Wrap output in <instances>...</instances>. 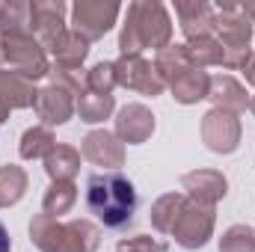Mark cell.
Segmentation results:
<instances>
[{"label":"cell","instance_id":"obj_1","mask_svg":"<svg viewBox=\"0 0 255 252\" xmlns=\"http://www.w3.org/2000/svg\"><path fill=\"white\" fill-rule=\"evenodd\" d=\"M172 45V18L160 0H133L128 3V15L119 33L122 57L139 54L142 48L163 51Z\"/></svg>","mask_w":255,"mask_h":252},{"label":"cell","instance_id":"obj_2","mask_svg":"<svg viewBox=\"0 0 255 252\" xmlns=\"http://www.w3.org/2000/svg\"><path fill=\"white\" fill-rule=\"evenodd\" d=\"M86 208L107 229H125L136 211V190L122 172H95L86 181Z\"/></svg>","mask_w":255,"mask_h":252},{"label":"cell","instance_id":"obj_3","mask_svg":"<svg viewBox=\"0 0 255 252\" xmlns=\"http://www.w3.org/2000/svg\"><path fill=\"white\" fill-rule=\"evenodd\" d=\"M30 241L39 252H95L101 244V229L89 220L60 223L48 214L30 220Z\"/></svg>","mask_w":255,"mask_h":252},{"label":"cell","instance_id":"obj_4","mask_svg":"<svg viewBox=\"0 0 255 252\" xmlns=\"http://www.w3.org/2000/svg\"><path fill=\"white\" fill-rule=\"evenodd\" d=\"M214 39L223 45V68H244L253 57V24L241 12V3L220 0L214 6Z\"/></svg>","mask_w":255,"mask_h":252},{"label":"cell","instance_id":"obj_5","mask_svg":"<svg viewBox=\"0 0 255 252\" xmlns=\"http://www.w3.org/2000/svg\"><path fill=\"white\" fill-rule=\"evenodd\" d=\"M0 48H3V60L12 65L18 74H24L27 80H42L51 74L48 65V51L39 45V39L30 30H9L0 33Z\"/></svg>","mask_w":255,"mask_h":252},{"label":"cell","instance_id":"obj_6","mask_svg":"<svg viewBox=\"0 0 255 252\" xmlns=\"http://www.w3.org/2000/svg\"><path fill=\"white\" fill-rule=\"evenodd\" d=\"M119 12H122V6L116 0H77L71 6V30L89 42L104 39L113 30Z\"/></svg>","mask_w":255,"mask_h":252},{"label":"cell","instance_id":"obj_7","mask_svg":"<svg viewBox=\"0 0 255 252\" xmlns=\"http://www.w3.org/2000/svg\"><path fill=\"white\" fill-rule=\"evenodd\" d=\"M241 133H244V127H241V116L238 113L211 107L202 116V142L214 154H232V151H238Z\"/></svg>","mask_w":255,"mask_h":252},{"label":"cell","instance_id":"obj_8","mask_svg":"<svg viewBox=\"0 0 255 252\" xmlns=\"http://www.w3.org/2000/svg\"><path fill=\"white\" fill-rule=\"evenodd\" d=\"M113 68H116V83H119V86H125V89L139 92V95L157 98V95L166 89V83H163V77L157 74L154 63H148V60H145V57H139V54L119 57V60L113 63Z\"/></svg>","mask_w":255,"mask_h":252},{"label":"cell","instance_id":"obj_9","mask_svg":"<svg viewBox=\"0 0 255 252\" xmlns=\"http://www.w3.org/2000/svg\"><path fill=\"white\" fill-rule=\"evenodd\" d=\"M214 223H217L214 208H202V205L187 199V205H184V211L172 229V238L184 250H202L214 235Z\"/></svg>","mask_w":255,"mask_h":252},{"label":"cell","instance_id":"obj_10","mask_svg":"<svg viewBox=\"0 0 255 252\" xmlns=\"http://www.w3.org/2000/svg\"><path fill=\"white\" fill-rule=\"evenodd\" d=\"M65 3L63 0H30V21H33V36L45 51H51L65 30Z\"/></svg>","mask_w":255,"mask_h":252},{"label":"cell","instance_id":"obj_11","mask_svg":"<svg viewBox=\"0 0 255 252\" xmlns=\"http://www.w3.org/2000/svg\"><path fill=\"white\" fill-rule=\"evenodd\" d=\"M80 154L104 172H116L125 163V142L116 136V130H89L80 142Z\"/></svg>","mask_w":255,"mask_h":252},{"label":"cell","instance_id":"obj_12","mask_svg":"<svg viewBox=\"0 0 255 252\" xmlns=\"http://www.w3.org/2000/svg\"><path fill=\"white\" fill-rule=\"evenodd\" d=\"M33 110H36V116L42 119L45 127H57V125H65L77 113V98L68 89H63V86L48 83V86L36 89Z\"/></svg>","mask_w":255,"mask_h":252},{"label":"cell","instance_id":"obj_13","mask_svg":"<svg viewBox=\"0 0 255 252\" xmlns=\"http://www.w3.org/2000/svg\"><path fill=\"white\" fill-rule=\"evenodd\" d=\"M181 190L190 202L202 205V208H214L220 199H226L229 181L217 169H193V172L181 175Z\"/></svg>","mask_w":255,"mask_h":252},{"label":"cell","instance_id":"obj_14","mask_svg":"<svg viewBox=\"0 0 255 252\" xmlns=\"http://www.w3.org/2000/svg\"><path fill=\"white\" fill-rule=\"evenodd\" d=\"M36 101V86L18 71H3L0 68V122H9L12 110L33 107Z\"/></svg>","mask_w":255,"mask_h":252},{"label":"cell","instance_id":"obj_15","mask_svg":"<svg viewBox=\"0 0 255 252\" xmlns=\"http://www.w3.org/2000/svg\"><path fill=\"white\" fill-rule=\"evenodd\" d=\"M154 133V116L145 104H125L116 116V136L128 145H142Z\"/></svg>","mask_w":255,"mask_h":252},{"label":"cell","instance_id":"obj_16","mask_svg":"<svg viewBox=\"0 0 255 252\" xmlns=\"http://www.w3.org/2000/svg\"><path fill=\"white\" fill-rule=\"evenodd\" d=\"M175 15L187 42L214 36V6L208 0H175Z\"/></svg>","mask_w":255,"mask_h":252},{"label":"cell","instance_id":"obj_17","mask_svg":"<svg viewBox=\"0 0 255 252\" xmlns=\"http://www.w3.org/2000/svg\"><path fill=\"white\" fill-rule=\"evenodd\" d=\"M208 101H214V107H220V110H229V113H238L241 116L250 107V92L232 74H217V77H211Z\"/></svg>","mask_w":255,"mask_h":252},{"label":"cell","instance_id":"obj_18","mask_svg":"<svg viewBox=\"0 0 255 252\" xmlns=\"http://www.w3.org/2000/svg\"><path fill=\"white\" fill-rule=\"evenodd\" d=\"M208 89H211V74L205 68H187L181 71L172 83H169V92L178 104H199L208 98Z\"/></svg>","mask_w":255,"mask_h":252},{"label":"cell","instance_id":"obj_19","mask_svg":"<svg viewBox=\"0 0 255 252\" xmlns=\"http://www.w3.org/2000/svg\"><path fill=\"white\" fill-rule=\"evenodd\" d=\"M60 68H68V71H80V65L86 63V57H89V39H83L80 33H74V30H65L63 36H60V42L48 51Z\"/></svg>","mask_w":255,"mask_h":252},{"label":"cell","instance_id":"obj_20","mask_svg":"<svg viewBox=\"0 0 255 252\" xmlns=\"http://www.w3.org/2000/svg\"><path fill=\"white\" fill-rule=\"evenodd\" d=\"M184 205H187V196H184V193H163V196L151 205V214H148L151 226H154L157 232H163V235H172V229H175V223H178Z\"/></svg>","mask_w":255,"mask_h":252},{"label":"cell","instance_id":"obj_21","mask_svg":"<svg viewBox=\"0 0 255 252\" xmlns=\"http://www.w3.org/2000/svg\"><path fill=\"white\" fill-rule=\"evenodd\" d=\"M45 172L51 175V181H74V175L80 172V151L57 142L54 151L45 157Z\"/></svg>","mask_w":255,"mask_h":252},{"label":"cell","instance_id":"obj_22","mask_svg":"<svg viewBox=\"0 0 255 252\" xmlns=\"http://www.w3.org/2000/svg\"><path fill=\"white\" fill-rule=\"evenodd\" d=\"M154 68H157V74L163 77V83L169 86L181 71L193 68L187 45H166L163 51H157V57H154Z\"/></svg>","mask_w":255,"mask_h":252},{"label":"cell","instance_id":"obj_23","mask_svg":"<svg viewBox=\"0 0 255 252\" xmlns=\"http://www.w3.org/2000/svg\"><path fill=\"white\" fill-rule=\"evenodd\" d=\"M54 145H57V136H54V130L45 125H36V127H27L24 133H21V145H18V151H21V157L24 160H45L51 151H54Z\"/></svg>","mask_w":255,"mask_h":252},{"label":"cell","instance_id":"obj_24","mask_svg":"<svg viewBox=\"0 0 255 252\" xmlns=\"http://www.w3.org/2000/svg\"><path fill=\"white\" fill-rule=\"evenodd\" d=\"M27 184H30V178H27L24 166H18V163L0 166V208L18 205L27 193Z\"/></svg>","mask_w":255,"mask_h":252},{"label":"cell","instance_id":"obj_25","mask_svg":"<svg viewBox=\"0 0 255 252\" xmlns=\"http://www.w3.org/2000/svg\"><path fill=\"white\" fill-rule=\"evenodd\" d=\"M77 202V187L74 181H51V187L45 190V199H42V211L54 220H60L63 214H68Z\"/></svg>","mask_w":255,"mask_h":252},{"label":"cell","instance_id":"obj_26","mask_svg":"<svg viewBox=\"0 0 255 252\" xmlns=\"http://www.w3.org/2000/svg\"><path fill=\"white\" fill-rule=\"evenodd\" d=\"M116 110V98L113 95H98V92H83L77 98V116L86 125H98L104 119H110Z\"/></svg>","mask_w":255,"mask_h":252},{"label":"cell","instance_id":"obj_27","mask_svg":"<svg viewBox=\"0 0 255 252\" xmlns=\"http://www.w3.org/2000/svg\"><path fill=\"white\" fill-rule=\"evenodd\" d=\"M187 51H190L193 68L223 65V45H220L214 36H205V39H193V42H187Z\"/></svg>","mask_w":255,"mask_h":252},{"label":"cell","instance_id":"obj_28","mask_svg":"<svg viewBox=\"0 0 255 252\" xmlns=\"http://www.w3.org/2000/svg\"><path fill=\"white\" fill-rule=\"evenodd\" d=\"M9 30H30L33 33V21H30V0H9L0 9V33Z\"/></svg>","mask_w":255,"mask_h":252},{"label":"cell","instance_id":"obj_29","mask_svg":"<svg viewBox=\"0 0 255 252\" xmlns=\"http://www.w3.org/2000/svg\"><path fill=\"white\" fill-rule=\"evenodd\" d=\"M83 80H86V92H98V95H113V89L119 86L113 63H95L89 71H83Z\"/></svg>","mask_w":255,"mask_h":252},{"label":"cell","instance_id":"obj_30","mask_svg":"<svg viewBox=\"0 0 255 252\" xmlns=\"http://www.w3.org/2000/svg\"><path fill=\"white\" fill-rule=\"evenodd\" d=\"M220 252H255V229L253 226H232L220 238Z\"/></svg>","mask_w":255,"mask_h":252},{"label":"cell","instance_id":"obj_31","mask_svg":"<svg viewBox=\"0 0 255 252\" xmlns=\"http://www.w3.org/2000/svg\"><path fill=\"white\" fill-rule=\"evenodd\" d=\"M48 80H51V83H57V86H63V89H68L74 98H80V95L86 92V80L80 77V71H68V68L54 65V68H51V74H48Z\"/></svg>","mask_w":255,"mask_h":252},{"label":"cell","instance_id":"obj_32","mask_svg":"<svg viewBox=\"0 0 255 252\" xmlns=\"http://www.w3.org/2000/svg\"><path fill=\"white\" fill-rule=\"evenodd\" d=\"M166 244L154 241L151 235H136V238H125L116 244V252H163Z\"/></svg>","mask_w":255,"mask_h":252},{"label":"cell","instance_id":"obj_33","mask_svg":"<svg viewBox=\"0 0 255 252\" xmlns=\"http://www.w3.org/2000/svg\"><path fill=\"white\" fill-rule=\"evenodd\" d=\"M241 71H244V77H247V83H250V86H255V54L250 57V60H247V65H244Z\"/></svg>","mask_w":255,"mask_h":252},{"label":"cell","instance_id":"obj_34","mask_svg":"<svg viewBox=\"0 0 255 252\" xmlns=\"http://www.w3.org/2000/svg\"><path fill=\"white\" fill-rule=\"evenodd\" d=\"M241 12L250 18V24L255 27V0H244V3H241Z\"/></svg>","mask_w":255,"mask_h":252},{"label":"cell","instance_id":"obj_35","mask_svg":"<svg viewBox=\"0 0 255 252\" xmlns=\"http://www.w3.org/2000/svg\"><path fill=\"white\" fill-rule=\"evenodd\" d=\"M12 250V241H9V232H6V226L0 223V252H9Z\"/></svg>","mask_w":255,"mask_h":252},{"label":"cell","instance_id":"obj_36","mask_svg":"<svg viewBox=\"0 0 255 252\" xmlns=\"http://www.w3.org/2000/svg\"><path fill=\"white\" fill-rule=\"evenodd\" d=\"M250 110H253V116H255V95L250 98Z\"/></svg>","mask_w":255,"mask_h":252},{"label":"cell","instance_id":"obj_37","mask_svg":"<svg viewBox=\"0 0 255 252\" xmlns=\"http://www.w3.org/2000/svg\"><path fill=\"white\" fill-rule=\"evenodd\" d=\"M0 63H3V48H0Z\"/></svg>","mask_w":255,"mask_h":252},{"label":"cell","instance_id":"obj_38","mask_svg":"<svg viewBox=\"0 0 255 252\" xmlns=\"http://www.w3.org/2000/svg\"><path fill=\"white\" fill-rule=\"evenodd\" d=\"M0 9H3V3H0Z\"/></svg>","mask_w":255,"mask_h":252}]
</instances>
